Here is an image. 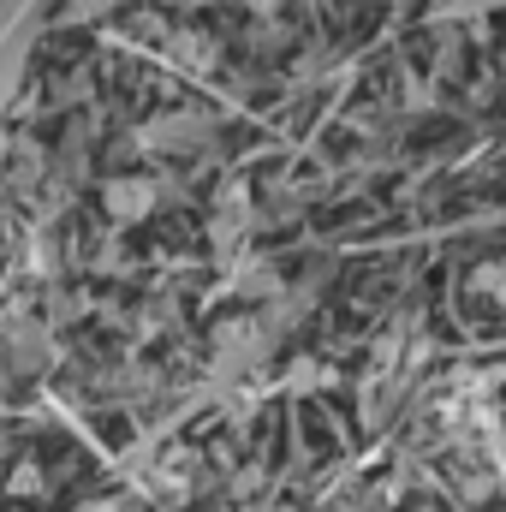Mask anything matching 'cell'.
I'll return each instance as SVG.
<instances>
[{"label":"cell","instance_id":"cell-1","mask_svg":"<svg viewBox=\"0 0 506 512\" xmlns=\"http://www.w3.org/2000/svg\"><path fill=\"white\" fill-rule=\"evenodd\" d=\"M155 185L149 179H108V191H102V203H108V215L114 221H143L149 209H155Z\"/></svg>","mask_w":506,"mask_h":512},{"label":"cell","instance_id":"cell-2","mask_svg":"<svg viewBox=\"0 0 506 512\" xmlns=\"http://www.w3.org/2000/svg\"><path fill=\"white\" fill-rule=\"evenodd\" d=\"M48 489H54V471H48L42 459H18V465L6 471V495H12V501H42Z\"/></svg>","mask_w":506,"mask_h":512}]
</instances>
